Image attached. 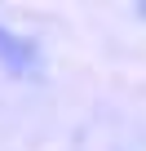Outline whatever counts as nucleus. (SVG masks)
<instances>
[{"label": "nucleus", "mask_w": 146, "mask_h": 151, "mask_svg": "<svg viewBox=\"0 0 146 151\" xmlns=\"http://www.w3.org/2000/svg\"><path fill=\"white\" fill-rule=\"evenodd\" d=\"M0 67L14 71V76H36V71H40V49H36L27 36L9 31L5 22H0Z\"/></svg>", "instance_id": "obj_1"}]
</instances>
